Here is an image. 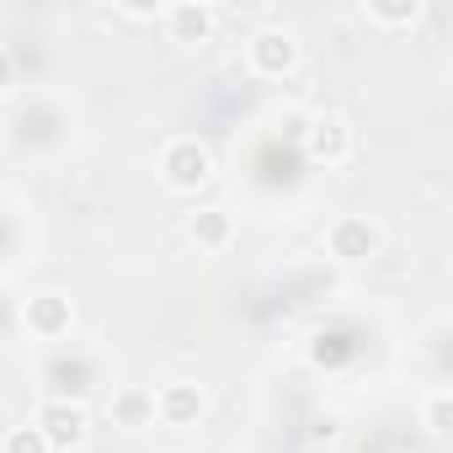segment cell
<instances>
[{"label":"cell","mask_w":453,"mask_h":453,"mask_svg":"<svg viewBox=\"0 0 453 453\" xmlns=\"http://www.w3.org/2000/svg\"><path fill=\"white\" fill-rule=\"evenodd\" d=\"M33 426L43 432V442L54 453H75L91 437V411L81 400H43V411L33 416Z\"/></svg>","instance_id":"6da1fadb"},{"label":"cell","mask_w":453,"mask_h":453,"mask_svg":"<svg viewBox=\"0 0 453 453\" xmlns=\"http://www.w3.org/2000/svg\"><path fill=\"white\" fill-rule=\"evenodd\" d=\"M155 416H160L165 426H192V421L203 416V389H197V384H187V379L165 384V389L155 395Z\"/></svg>","instance_id":"ba28073f"},{"label":"cell","mask_w":453,"mask_h":453,"mask_svg":"<svg viewBox=\"0 0 453 453\" xmlns=\"http://www.w3.org/2000/svg\"><path fill=\"white\" fill-rule=\"evenodd\" d=\"M0 453H54V448L43 442V432H38V426H12V432H6V442H0Z\"/></svg>","instance_id":"7c38bea8"},{"label":"cell","mask_w":453,"mask_h":453,"mask_svg":"<svg viewBox=\"0 0 453 453\" xmlns=\"http://www.w3.org/2000/svg\"><path fill=\"white\" fill-rule=\"evenodd\" d=\"M160 176H165L171 192H197V187L213 176L208 144H197V139H171V144L160 150Z\"/></svg>","instance_id":"7a4b0ae2"},{"label":"cell","mask_w":453,"mask_h":453,"mask_svg":"<svg viewBox=\"0 0 453 453\" xmlns=\"http://www.w3.org/2000/svg\"><path fill=\"white\" fill-rule=\"evenodd\" d=\"M165 27L176 43H208L213 27H219V12L208 6V0H181V6L165 12Z\"/></svg>","instance_id":"52a82bcc"},{"label":"cell","mask_w":453,"mask_h":453,"mask_svg":"<svg viewBox=\"0 0 453 453\" xmlns=\"http://www.w3.org/2000/svg\"><path fill=\"white\" fill-rule=\"evenodd\" d=\"M326 246H331L336 262H368L379 251V230H373L368 219H336L331 235H326Z\"/></svg>","instance_id":"8992f818"},{"label":"cell","mask_w":453,"mask_h":453,"mask_svg":"<svg viewBox=\"0 0 453 453\" xmlns=\"http://www.w3.org/2000/svg\"><path fill=\"white\" fill-rule=\"evenodd\" d=\"M246 59H251V70H257L262 81H283V75L299 65V43H294V33H283V27H262V33L246 43Z\"/></svg>","instance_id":"3957f363"},{"label":"cell","mask_w":453,"mask_h":453,"mask_svg":"<svg viewBox=\"0 0 453 453\" xmlns=\"http://www.w3.org/2000/svg\"><path fill=\"white\" fill-rule=\"evenodd\" d=\"M12 81H17V65H12V54H6V49H0V96L12 91Z\"/></svg>","instance_id":"5bb4252c"},{"label":"cell","mask_w":453,"mask_h":453,"mask_svg":"<svg viewBox=\"0 0 453 453\" xmlns=\"http://www.w3.org/2000/svg\"><path fill=\"white\" fill-rule=\"evenodd\" d=\"M22 320H27V331H33L38 342H59V336H70L75 310H70V299H65V294H38V299H27Z\"/></svg>","instance_id":"5b68a950"},{"label":"cell","mask_w":453,"mask_h":453,"mask_svg":"<svg viewBox=\"0 0 453 453\" xmlns=\"http://www.w3.org/2000/svg\"><path fill=\"white\" fill-rule=\"evenodd\" d=\"M368 17L384 22V27H411V22L421 17V0H400V6H368Z\"/></svg>","instance_id":"4fadbf2b"},{"label":"cell","mask_w":453,"mask_h":453,"mask_svg":"<svg viewBox=\"0 0 453 453\" xmlns=\"http://www.w3.org/2000/svg\"><path fill=\"white\" fill-rule=\"evenodd\" d=\"M448 426H453V395L437 389V395H426V432L432 437H448Z\"/></svg>","instance_id":"8fae6325"},{"label":"cell","mask_w":453,"mask_h":453,"mask_svg":"<svg viewBox=\"0 0 453 453\" xmlns=\"http://www.w3.org/2000/svg\"><path fill=\"white\" fill-rule=\"evenodd\" d=\"M187 235L197 241V251H224L235 241V219L224 213V208H197L192 224H187Z\"/></svg>","instance_id":"9c48e42d"},{"label":"cell","mask_w":453,"mask_h":453,"mask_svg":"<svg viewBox=\"0 0 453 453\" xmlns=\"http://www.w3.org/2000/svg\"><path fill=\"white\" fill-rule=\"evenodd\" d=\"M304 155H310L315 165H342V160L352 155V128H347L342 118H315V123L304 128Z\"/></svg>","instance_id":"277c9868"},{"label":"cell","mask_w":453,"mask_h":453,"mask_svg":"<svg viewBox=\"0 0 453 453\" xmlns=\"http://www.w3.org/2000/svg\"><path fill=\"white\" fill-rule=\"evenodd\" d=\"M112 421H118V426H150V421H155V395L139 389V384L118 389V395H112Z\"/></svg>","instance_id":"30bf717a"}]
</instances>
